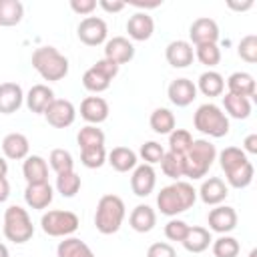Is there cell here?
<instances>
[{
    "label": "cell",
    "mask_w": 257,
    "mask_h": 257,
    "mask_svg": "<svg viewBox=\"0 0 257 257\" xmlns=\"http://www.w3.org/2000/svg\"><path fill=\"white\" fill-rule=\"evenodd\" d=\"M227 6L231 8V10H237V12H245V10H249L251 6H253V2L251 0H247V2H227Z\"/></svg>",
    "instance_id": "52"
},
{
    "label": "cell",
    "mask_w": 257,
    "mask_h": 257,
    "mask_svg": "<svg viewBox=\"0 0 257 257\" xmlns=\"http://www.w3.org/2000/svg\"><path fill=\"white\" fill-rule=\"evenodd\" d=\"M128 4H133V6H137V8H159L161 6V0H155V2H139V0H131Z\"/></svg>",
    "instance_id": "53"
},
{
    "label": "cell",
    "mask_w": 257,
    "mask_h": 257,
    "mask_svg": "<svg viewBox=\"0 0 257 257\" xmlns=\"http://www.w3.org/2000/svg\"><path fill=\"white\" fill-rule=\"evenodd\" d=\"M82 86L88 90V92H94V94H98V92H102V90H106L108 86H110V78L104 74V72H100L94 64L82 74Z\"/></svg>",
    "instance_id": "35"
},
{
    "label": "cell",
    "mask_w": 257,
    "mask_h": 257,
    "mask_svg": "<svg viewBox=\"0 0 257 257\" xmlns=\"http://www.w3.org/2000/svg\"><path fill=\"white\" fill-rule=\"evenodd\" d=\"M197 90H201L205 96L213 98V96H221L225 90V78L217 72V70H207L199 76L197 80Z\"/></svg>",
    "instance_id": "29"
},
{
    "label": "cell",
    "mask_w": 257,
    "mask_h": 257,
    "mask_svg": "<svg viewBox=\"0 0 257 257\" xmlns=\"http://www.w3.org/2000/svg\"><path fill=\"white\" fill-rule=\"evenodd\" d=\"M147 257H177L173 245L165 243V241H159V243H153L149 249H147Z\"/></svg>",
    "instance_id": "46"
},
{
    "label": "cell",
    "mask_w": 257,
    "mask_h": 257,
    "mask_svg": "<svg viewBox=\"0 0 257 257\" xmlns=\"http://www.w3.org/2000/svg\"><path fill=\"white\" fill-rule=\"evenodd\" d=\"M48 163H50V167H52V171H54L56 175L74 171L72 155H70L66 149H52V151H50V157H48Z\"/></svg>",
    "instance_id": "37"
},
{
    "label": "cell",
    "mask_w": 257,
    "mask_h": 257,
    "mask_svg": "<svg viewBox=\"0 0 257 257\" xmlns=\"http://www.w3.org/2000/svg\"><path fill=\"white\" fill-rule=\"evenodd\" d=\"M193 135L189 133V131H185V128H175L171 135H169V151H173V153H177V155H187V151L191 149V145H193Z\"/></svg>",
    "instance_id": "39"
},
{
    "label": "cell",
    "mask_w": 257,
    "mask_h": 257,
    "mask_svg": "<svg viewBox=\"0 0 257 257\" xmlns=\"http://www.w3.org/2000/svg\"><path fill=\"white\" fill-rule=\"evenodd\" d=\"M80 116L88 124H100L108 118V102L102 96H86L80 102Z\"/></svg>",
    "instance_id": "18"
},
{
    "label": "cell",
    "mask_w": 257,
    "mask_h": 257,
    "mask_svg": "<svg viewBox=\"0 0 257 257\" xmlns=\"http://www.w3.org/2000/svg\"><path fill=\"white\" fill-rule=\"evenodd\" d=\"M241 151H243L245 155H247V153H249V155H257V135H255V133H251V135L245 137Z\"/></svg>",
    "instance_id": "50"
},
{
    "label": "cell",
    "mask_w": 257,
    "mask_h": 257,
    "mask_svg": "<svg viewBox=\"0 0 257 257\" xmlns=\"http://www.w3.org/2000/svg\"><path fill=\"white\" fill-rule=\"evenodd\" d=\"M126 32L137 42L149 40L153 36V32H155V20H153V16H149L147 12H135L126 20Z\"/></svg>",
    "instance_id": "17"
},
{
    "label": "cell",
    "mask_w": 257,
    "mask_h": 257,
    "mask_svg": "<svg viewBox=\"0 0 257 257\" xmlns=\"http://www.w3.org/2000/svg\"><path fill=\"white\" fill-rule=\"evenodd\" d=\"M32 68L44 80L56 82L68 74V58L54 46H40L32 52Z\"/></svg>",
    "instance_id": "3"
},
{
    "label": "cell",
    "mask_w": 257,
    "mask_h": 257,
    "mask_svg": "<svg viewBox=\"0 0 257 257\" xmlns=\"http://www.w3.org/2000/svg\"><path fill=\"white\" fill-rule=\"evenodd\" d=\"M193 124L199 133L213 137V139H221L229 133V118L227 114L213 102H205L201 104L195 114H193Z\"/></svg>",
    "instance_id": "6"
},
{
    "label": "cell",
    "mask_w": 257,
    "mask_h": 257,
    "mask_svg": "<svg viewBox=\"0 0 257 257\" xmlns=\"http://www.w3.org/2000/svg\"><path fill=\"white\" fill-rule=\"evenodd\" d=\"M167 96L175 106L183 108V106H189L197 98V86L189 78H175L167 88Z\"/></svg>",
    "instance_id": "16"
},
{
    "label": "cell",
    "mask_w": 257,
    "mask_h": 257,
    "mask_svg": "<svg viewBox=\"0 0 257 257\" xmlns=\"http://www.w3.org/2000/svg\"><path fill=\"white\" fill-rule=\"evenodd\" d=\"M227 195H229V187H227L225 181L219 179V177H209L207 181H203V185H201V189H199L201 201H203L205 205H213V207L221 205V203L227 199Z\"/></svg>",
    "instance_id": "19"
},
{
    "label": "cell",
    "mask_w": 257,
    "mask_h": 257,
    "mask_svg": "<svg viewBox=\"0 0 257 257\" xmlns=\"http://www.w3.org/2000/svg\"><path fill=\"white\" fill-rule=\"evenodd\" d=\"M187 231H189V225L185 223V221H181V219H171L167 225H165V237L169 239V241H183L185 239V235H187Z\"/></svg>",
    "instance_id": "45"
},
{
    "label": "cell",
    "mask_w": 257,
    "mask_h": 257,
    "mask_svg": "<svg viewBox=\"0 0 257 257\" xmlns=\"http://www.w3.org/2000/svg\"><path fill=\"white\" fill-rule=\"evenodd\" d=\"M219 165L227 177L229 187L233 189H245L253 181V165L247 159V155L239 147H225L219 153Z\"/></svg>",
    "instance_id": "1"
},
{
    "label": "cell",
    "mask_w": 257,
    "mask_h": 257,
    "mask_svg": "<svg viewBox=\"0 0 257 257\" xmlns=\"http://www.w3.org/2000/svg\"><path fill=\"white\" fill-rule=\"evenodd\" d=\"M197 201V191L187 181H175L161 189L157 195V207L167 217H177L179 213H185L191 209Z\"/></svg>",
    "instance_id": "2"
},
{
    "label": "cell",
    "mask_w": 257,
    "mask_h": 257,
    "mask_svg": "<svg viewBox=\"0 0 257 257\" xmlns=\"http://www.w3.org/2000/svg\"><path fill=\"white\" fill-rule=\"evenodd\" d=\"M56 257H94V253L78 237H64L56 247Z\"/></svg>",
    "instance_id": "30"
},
{
    "label": "cell",
    "mask_w": 257,
    "mask_h": 257,
    "mask_svg": "<svg viewBox=\"0 0 257 257\" xmlns=\"http://www.w3.org/2000/svg\"><path fill=\"white\" fill-rule=\"evenodd\" d=\"M141 159L147 163V165H155V163H161L163 155H165V149L157 143V141H147L145 145H141V151H139Z\"/></svg>",
    "instance_id": "44"
},
{
    "label": "cell",
    "mask_w": 257,
    "mask_h": 257,
    "mask_svg": "<svg viewBox=\"0 0 257 257\" xmlns=\"http://www.w3.org/2000/svg\"><path fill=\"white\" fill-rule=\"evenodd\" d=\"M211 245H213V255L215 257H237L239 251H241L239 241L231 235H221Z\"/></svg>",
    "instance_id": "38"
},
{
    "label": "cell",
    "mask_w": 257,
    "mask_h": 257,
    "mask_svg": "<svg viewBox=\"0 0 257 257\" xmlns=\"http://www.w3.org/2000/svg\"><path fill=\"white\" fill-rule=\"evenodd\" d=\"M24 18L20 0H0V26H16Z\"/></svg>",
    "instance_id": "33"
},
{
    "label": "cell",
    "mask_w": 257,
    "mask_h": 257,
    "mask_svg": "<svg viewBox=\"0 0 257 257\" xmlns=\"http://www.w3.org/2000/svg\"><path fill=\"white\" fill-rule=\"evenodd\" d=\"M34 235V225L30 221V215L20 205H10L4 211V237L12 243H26Z\"/></svg>",
    "instance_id": "7"
},
{
    "label": "cell",
    "mask_w": 257,
    "mask_h": 257,
    "mask_svg": "<svg viewBox=\"0 0 257 257\" xmlns=\"http://www.w3.org/2000/svg\"><path fill=\"white\" fill-rule=\"evenodd\" d=\"M161 171H163L169 179L179 181L181 177H185V157H183V155H177V153H173V151L165 153L163 159H161Z\"/></svg>",
    "instance_id": "34"
},
{
    "label": "cell",
    "mask_w": 257,
    "mask_h": 257,
    "mask_svg": "<svg viewBox=\"0 0 257 257\" xmlns=\"http://www.w3.org/2000/svg\"><path fill=\"white\" fill-rule=\"evenodd\" d=\"M80 163L86 169H100L106 163V151H104V147L80 149Z\"/></svg>",
    "instance_id": "42"
},
{
    "label": "cell",
    "mask_w": 257,
    "mask_h": 257,
    "mask_svg": "<svg viewBox=\"0 0 257 257\" xmlns=\"http://www.w3.org/2000/svg\"><path fill=\"white\" fill-rule=\"evenodd\" d=\"M10 197V183L6 177H0V203H4Z\"/></svg>",
    "instance_id": "51"
},
{
    "label": "cell",
    "mask_w": 257,
    "mask_h": 257,
    "mask_svg": "<svg viewBox=\"0 0 257 257\" xmlns=\"http://www.w3.org/2000/svg\"><path fill=\"white\" fill-rule=\"evenodd\" d=\"M24 102L22 86L16 82H2L0 84V112L12 114L16 112Z\"/></svg>",
    "instance_id": "21"
},
{
    "label": "cell",
    "mask_w": 257,
    "mask_h": 257,
    "mask_svg": "<svg viewBox=\"0 0 257 257\" xmlns=\"http://www.w3.org/2000/svg\"><path fill=\"white\" fill-rule=\"evenodd\" d=\"M76 34H78V40L82 44H86V46H98V44L106 42L108 26L98 16H86V18L80 20V24L76 28Z\"/></svg>",
    "instance_id": "9"
},
{
    "label": "cell",
    "mask_w": 257,
    "mask_h": 257,
    "mask_svg": "<svg viewBox=\"0 0 257 257\" xmlns=\"http://www.w3.org/2000/svg\"><path fill=\"white\" fill-rule=\"evenodd\" d=\"M157 185V173L153 169V165H137L133 169V175H131V189L137 197H149L153 193Z\"/></svg>",
    "instance_id": "13"
},
{
    "label": "cell",
    "mask_w": 257,
    "mask_h": 257,
    "mask_svg": "<svg viewBox=\"0 0 257 257\" xmlns=\"http://www.w3.org/2000/svg\"><path fill=\"white\" fill-rule=\"evenodd\" d=\"M98 6L104 10V12H120L124 6H126V2H122V0H98Z\"/></svg>",
    "instance_id": "49"
},
{
    "label": "cell",
    "mask_w": 257,
    "mask_h": 257,
    "mask_svg": "<svg viewBox=\"0 0 257 257\" xmlns=\"http://www.w3.org/2000/svg\"><path fill=\"white\" fill-rule=\"evenodd\" d=\"M227 88L231 94H237V96H245V98H253L255 96V78L253 74L245 72V70H239V72H233L229 78H227Z\"/></svg>",
    "instance_id": "27"
},
{
    "label": "cell",
    "mask_w": 257,
    "mask_h": 257,
    "mask_svg": "<svg viewBox=\"0 0 257 257\" xmlns=\"http://www.w3.org/2000/svg\"><path fill=\"white\" fill-rule=\"evenodd\" d=\"M165 58L173 68H187L195 58L193 44L187 40H173L165 48Z\"/></svg>",
    "instance_id": "15"
},
{
    "label": "cell",
    "mask_w": 257,
    "mask_h": 257,
    "mask_svg": "<svg viewBox=\"0 0 257 257\" xmlns=\"http://www.w3.org/2000/svg\"><path fill=\"white\" fill-rule=\"evenodd\" d=\"M247 257H257V249H253V251H251V253H249Z\"/></svg>",
    "instance_id": "56"
},
{
    "label": "cell",
    "mask_w": 257,
    "mask_h": 257,
    "mask_svg": "<svg viewBox=\"0 0 257 257\" xmlns=\"http://www.w3.org/2000/svg\"><path fill=\"white\" fill-rule=\"evenodd\" d=\"M106 163L116 171V173H128L137 167V153L128 147H114L106 155Z\"/></svg>",
    "instance_id": "28"
},
{
    "label": "cell",
    "mask_w": 257,
    "mask_h": 257,
    "mask_svg": "<svg viewBox=\"0 0 257 257\" xmlns=\"http://www.w3.org/2000/svg\"><path fill=\"white\" fill-rule=\"evenodd\" d=\"M181 243L189 253H203L213 243V237H211L209 229L195 225V227H189V231H187V235H185V239Z\"/></svg>",
    "instance_id": "25"
},
{
    "label": "cell",
    "mask_w": 257,
    "mask_h": 257,
    "mask_svg": "<svg viewBox=\"0 0 257 257\" xmlns=\"http://www.w3.org/2000/svg\"><path fill=\"white\" fill-rule=\"evenodd\" d=\"M175 114L169 110V108H155L151 112V118H149V124L151 128L157 133V135H171L175 131Z\"/></svg>",
    "instance_id": "32"
},
{
    "label": "cell",
    "mask_w": 257,
    "mask_h": 257,
    "mask_svg": "<svg viewBox=\"0 0 257 257\" xmlns=\"http://www.w3.org/2000/svg\"><path fill=\"white\" fill-rule=\"evenodd\" d=\"M195 58L205 66H217L221 62V48L217 44H199L195 46Z\"/></svg>",
    "instance_id": "41"
},
{
    "label": "cell",
    "mask_w": 257,
    "mask_h": 257,
    "mask_svg": "<svg viewBox=\"0 0 257 257\" xmlns=\"http://www.w3.org/2000/svg\"><path fill=\"white\" fill-rule=\"evenodd\" d=\"M80 221L72 211H48L40 217V227L50 237H70L78 229Z\"/></svg>",
    "instance_id": "8"
},
{
    "label": "cell",
    "mask_w": 257,
    "mask_h": 257,
    "mask_svg": "<svg viewBox=\"0 0 257 257\" xmlns=\"http://www.w3.org/2000/svg\"><path fill=\"white\" fill-rule=\"evenodd\" d=\"M237 54H239L245 62H249V64L257 62V36H255V34H247V36H243V38L239 40Z\"/></svg>",
    "instance_id": "43"
},
{
    "label": "cell",
    "mask_w": 257,
    "mask_h": 257,
    "mask_svg": "<svg viewBox=\"0 0 257 257\" xmlns=\"http://www.w3.org/2000/svg\"><path fill=\"white\" fill-rule=\"evenodd\" d=\"M215 159H217L215 145L207 139H195L191 149L185 155V177H189L193 181L203 179L209 173Z\"/></svg>",
    "instance_id": "5"
},
{
    "label": "cell",
    "mask_w": 257,
    "mask_h": 257,
    "mask_svg": "<svg viewBox=\"0 0 257 257\" xmlns=\"http://www.w3.org/2000/svg\"><path fill=\"white\" fill-rule=\"evenodd\" d=\"M207 223H209L211 231L227 235L237 227V211L233 207H229V205H217L215 209L209 211Z\"/></svg>",
    "instance_id": "11"
},
{
    "label": "cell",
    "mask_w": 257,
    "mask_h": 257,
    "mask_svg": "<svg viewBox=\"0 0 257 257\" xmlns=\"http://www.w3.org/2000/svg\"><path fill=\"white\" fill-rule=\"evenodd\" d=\"M70 8H72V12H76V14L88 16V14L96 8V2H94V0H70Z\"/></svg>",
    "instance_id": "47"
},
{
    "label": "cell",
    "mask_w": 257,
    "mask_h": 257,
    "mask_svg": "<svg viewBox=\"0 0 257 257\" xmlns=\"http://www.w3.org/2000/svg\"><path fill=\"white\" fill-rule=\"evenodd\" d=\"M94 66H96L100 72H104V74H106L110 80H112V78L118 74V68H120L118 64H114L112 60H106V58H100V60H96V64H94Z\"/></svg>",
    "instance_id": "48"
},
{
    "label": "cell",
    "mask_w": 257,
    "mask_h": 257,
    "mask_svg": "<svg viewBox=\"0 0 257 257\" xmlns=\"http://www.w3.org/2000/svg\"><path fill=\"white\" fill-rule=\"evenodd\" d=\"M54 199V191L48 183H42V185H26V191H24V201L30 209H46Z\"/></svg>",
    "instance_id": "24"
},
{
    "label": "cell",
    "mask_w": 257,
    "mask_h": 257,
    "mask_svg": "<svg viewBox=\"0 0 257 257\" xmlns=\"http://www.w3.org/2000/svg\"><path fill=\"white\" fill-rule=\"evenodd\" d=\"M104 58L112 60L114 64H126L135 58V46L128 38L124 36H112L110 40L104 42Z\"/></svg>",
    "instance_id": "14"
},
{
    "label": "cell",
    "mask_w": 257,
    "mask_h": 257,
    "mask_svg": "<svg viewBox=\"0 0 257 257\" xmlns=\"http://www.w3.org/2000/svg\"><path fill=\"white\" fill-rule=\"evenodd\" d=\"M22 175L28 185L48 183V163L40 155H28L22 165Z\"/></svg>",
    "instance_id": "20"
},
{
    "label": "cell",
    "mask_w": 257,
    "mask_h": 257,
    "mask_svg": "<svg viewBox=\"0 0 257 257\" xmlns=\"http://www.w3.org/2000/svg\"><path fill=\"white\" fill-rule=\"evenodd\" d=\"M24 98H26V106H28L30 112L44 114V110L48 108V104L54 100V92L46 84H34Z\"/></svg>",
    "instance_id": "22"
},
{
    "label": "cell",
    "mask_w": 257,
    "mask_h": 257,
    "mask_svg": "<svg viewBox=\"0 0 257 257\" xmlns=\"http://www.w3.org/2000/svg\"><path fill=\"white\" fill-rule=\"evenodd\" d=\"M44 116H46V120H48L50 126H54V128H66V126H70L74 122L76 108L66 98H54L48 104V108L44 110Z\"/></svg>",
    "instance_id": "10"
},
{
    "label": "cell",
    "mask_w": 257,
    "mask_h": 257,
    "mask_svg": "<svg viewBox=\"0 0 257 257\" xmlns=\"http://www.w3.org/2000/svg\"><path fill=\"white\" fill-rule=\"evenodd\" d=\"M6 173H8V163L4 157H0V177H6Z\"/></svg>",
    "instance_id": "54"
},
{
    "label": "cell",
    "mask_w": 257,
    "mask_h": 257,
    "mask_svg": "<svg viewBox=\"0 0 257 257\" xmlns=\"http://www.w3.org/2000/svg\"><path fill=\"white\" fill-rule=\"evenodd\" d=\"M128 225L137 233H149V231H153V227L157 225V213H155V209L149 207V205H137L131 211Z\"/></svg>",
    "instance_id": "26"
},
{
    "label": "cell",
    "mask_w": 257,
    "mask_h": 257,
    "mask_svg": "<svg viewBox=\"0 0 257 257\" xmlns=\"http://www.w3.org/2000/svg\"><path fill=\"white\" fill-rule=\"evenodd\" d=\"M28 151H30V143L22 133H10L2 139V153L6 159L22 161L28 157Z\"/></svg>",
    "instance_id": "23"
},
{
    "label": "cell",
    "mask_w": 257,
    "mask_h": 257,
    "mask_svg": "<svg viewBox=\"0 0 257 257\" xmlns=\"http://www.w3.org/2000/svg\"><path fill=\"white\" fill-rule=\"evenodd\" d=\"M223 106H225L229 116L239 118V120H243V118H247L251 114V100L245 98V96H237V94L227 92L223 96Z\"/></svg>",
    "instance_id": "31"
},
{
    "label": "cell",
    "mask_w": 257,
    "mask_h": 257,
    "mask_svg": "<svg viewBox=\"0 0 257 257\" xmlns=\"http://www.w3.org/2000/svg\"><path fill=\"white\" fill-rule=\"evenodd\" d=\"M189 38L195 46L199 44H217L219 40V26L213 18H197L193 20L191 28H189Z\"/></svg>",
    "instance_id": "12"
},
{
    "label": "cell",
    "mask_w": 257,
    "mask_h": 257,
    "mask_svg": "<svg viewBox=\"0 0 257 257\" xmlns=\"http://www.w3.org/2000/svg\"><path fill=\"white\" fill-rule=\"evenodd\" d=\"M124 215H126V209H124V203L118 195H112V193L102 195L98 199V205H96L94 227L102 235H112L120 229Z\"/></svg>",
    "instance_id": "4"
},
{
    "label": "cell",
    "mask_w": 257,
    "mask_h": 257,
    "mask_svg": "<svg viewBox=\"0 0 257 257\" xmlns=\"http://www.w3.org/2000/svg\"><path fill=\"white\" fill-rule=\"evenodd\" d=\"M0 257H10V251H8V247L4 243H0Z\"/></svg>",
    "instance_id": "55"
},
{
    "label": "cell",
    "mask_w": 257,
    "mask_h": 257,
    "mask_svg": "<svg viewBox=\"0 0 257 257\" xmlns=\"http://www.w3.org/2000/svg\"><path fill=\"white\" fill-rule=\"evenodd\" d=\"M56 191H58L62 197H66V199L74 197V195L80 191V177H78L74 171L58 175V177H56Z\"/></svg>",
    "instance_id": "40"
},
{
    "label": "cell",
    "mask_w": 257,
    "mask_h": 257,
    "mask_svg": "<svg viewBox=\"0 0 257 257\" xmlns=\"http://www.w3.org/2000/svg\"><path fill=\"white\" fill-rule=\"evenodd\" d=\"M76 143L80 149H92V147H104V133L94 126V124H86L78 131L76 135Z\"/></svg>",
    "instance_id": "36"
}]
</instances>
